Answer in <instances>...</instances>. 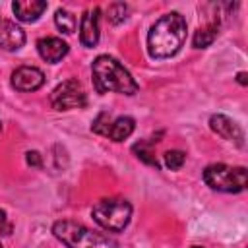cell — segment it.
Masks as SVG:
<instances>
[{"mask_svg":"<svg viewBox=\"0 0 248 248\" xmlns=\"http://www.w3.org/2000/svg\"><path fill=\"white\" fill-rule=\"evenodd\" d=\"M203 180L211 190L225 192V194H238L246 190L248 172H246V167H231L225 163H215L205 167Z\"/></svg>","mask_w":248,"mask_h":248,"instance_id":"5","label":"cell"},{"mask_svg":"<svg viewBox=\"0 0 248 248\" xmlns=\"http://www.w3.org/2000/svg\"><path fill=\"white\" fill-rule=\"evenodd\" d=\"M91 215L97 221V225H101L105 231L120 232L130 223L132 205L124 198H105L93 205Z\"/></svg>","mask_w":248,"mask_h":248,"instance_id":"4","label":"cell"},{"mask_svg":"<svg viewBox=\"0 0 248 248\" xmlns=\"http://www.w3.org/2000/svg\"><path fill=\"white\" fill-rule=\"evenodd\" d=\"M25 161H27V165L37 167V169L43 165V157H41L39 151H27V153H25Z\"/></svg>","mask_w":248,"mask_h":248,"instance_id":"19","label":"cell"},{"mask_svg":"<svg viewBox=\"0 0 248 248\" xmlns=\"http://www.w3.org/2000/svg\"><path fill=\"white\" fill-rule=\"evenodd\" d=\"M37 50L45 62L56 64L68 54L70 48H68V43H64L58 37H43L37 41Z\"/></svg>","mask_w":248,"mask_h":248,"instance_id":"12","label":"cell"},{"mask_svg":"<svg viewBox=\"0 0 248 248\" xmlns=\"http://www.w3.org/2000/svg\"><path fill=\"white\" fill-rule=\"evenodd\" d=\"M209 128H211L215 134H219L221 138L232 141L234 145L244 147V132H242V128H240L232 118H229V116H225V114H213V116L209 118Z\"/></svg>","mask_w":248,"mask_h":248,"instance_id":"8","label":"cell"},{"mask_svg":"<svg viewBox=\"0 0 248 248\" xmlns=\"http://www.w3.org/2000/svg\"><path fill=\"white\" fill-rule=\"evenodd\" d=\"M126 17H128V6H126L124 2H114V4L108 6V10H107V19H108L112 25H118V23L126 21Z\"/></svg>","mask_w":248,"mask_h":248,"instance_id":"17","label":"cell"},{"mask_svg":"<svg viewBox=\"0 0 248 248\" xmlns=\"http://www.w3.org/2000/svg\"><path fill=\"white\" fill-rule=\"evenodd\" d=\"M0 128H2V124H0Z\"/></svg>","mask_w":248,"mask_h":248,"instance_id":"24","label":"cell"},{"mask_svg":"<svg viewBox=\"0 0 248 248\" xmlns=\"http://www.w3.org/2000/svg\"><path fill=\"white\" fill-rule=\"evenodd\" d=\"M0 248H2V242H0Z\"/></svg>","mask_w":248,"mask_h":248,"instance_id":"23","label":"cell"},{"mask_svg":"<svg viewBox=\"0 0 248 248\" xmlns=\"http://www.w3.org/2000/svg\"><path fill=\"white\" fill-rule=\"evenodd\" d=\"M163 159H165V165H167L170 170H178V169L184 165V161H186V153L180 151V149H170V151H167V153L163 155Z\"/></svg>","mask_w":248,"mask_h":248,"instance_id":"18","label":"cell"},{"mask_svg":"<svg viewBox=\"0 0 248 248\" xmlns=\"http://www.w3.org/2000/svg\"><path fill=\"white\" fill-rule=\"evenodd\" d=\"M12 232V225L6 219V211L0 209V234H10Z\"/></svg>","mask_w":248,"mask_h":248,"instance_id":"20","label":"cell"},{"mask_svg":"<svg viewBox=\"0 0 248 248\" xmlns=\"http://www.w3.org/2000/svg\"><path fill=\"white\" fill-rule=\"evenodd\" d=\"M91 76L93 85L97 93H122V95H134L138 91V83L132 78V74L112 56L101 54L91 64Z\"/></svg>","mask_w":248,"mask_h":248,"instance_id":"2","label":"cell"},{"mask_svg":"<svg viewBox=\"0 0 248 248\" xmlns=\"http://www.w3.org/2000/svg\"><path fill=\"white\" fill-rule=\"evenodd\" d=\"M186 19L178 12L161 16L147 33V50L151 58L174 56L186 41Z\"/></svg>","mask_w":248,"mask_h":248,"instance_id":"1","label":"cell"},{"mask_svg":"<svg viewBox=\"0 0 248 248\" xmlns=\"http://www.w3.org/2000/svg\"><path fill=\"white\" fill-rule=\"evenodd\" d=\"M134 128H136V122L132 116H116L114 120H110L108 112H101L91 124V130L95 134L107 136L112 141H124L134 132Z\"/></svg>","mask_w":248,"mask_h":248,"instance_id":"7","label":"cell"},{"mask_svg":"<svg viewBox=\"0 0 248 248\" xmlns=\"http://www.w3.org/2000/svg\"><path fill=\"white\" fill-rule=\"evenodd\" d=\"M25 45V33L19 25L10 19H0V48L2 50H19Z\"/></svg>","mask_w":248,"mask_h":248,"instance_id":"11","label":"cell"},{"mask_svg":"<svg viewBox=\"0 0 248 248\" xmlns=\"http://www.w3.org/2000/svg\"><path fill=\"white\" fill-rule=\"evenodd\" d=\"M99 8H89L81 16V25H79V41L83 46L91 48L99 43Z\"/></svg>","mask_w":248,"mask_h":248,"instance_id":"10","label":"cell"},{"mask_svg":"<svg viewBox=\"0 0 248 248\" xmlns=\"http://www.w3.org/2000/svg\"><path fill=\"white\" fill-rule=\"evenodd\" d=\"M192 248H202V246H192Z\"/></svg>","mask_w":248,"mask_h":248,"instance_id":"22","label":"cell"},{"mask_svg":"<svg viewBox=\"0 0 248 248\" xmlns=\"http://www.w3.org/2000/svg\"><path fill=\"white\" fill-rule=\"evenodd\" d=\"M54 23H56V27H58L62 33H66V35H70V33L76 31V16H74L72 12H68V10H64V8H58V10H56V14H54Z\"/></svg>","mask_w":248,"mask_h":248,"instance_id":"16","label":"cell"},{"mask_svg":"<svg viewBox=\"0 0 248 248\" xmlns=\"http://www.w3.org/2000/svg\"><path fill=\"white\" fill-rule=\"evenodd\" d=\"M12 10L16 14V17L23 23H33L37 21L43 12L46 10V2L45 0H16L12 4Z\"/></svg>","mask_w":248,"mask_h":248,"instance_id":"13","label":"cell"},{"mask_svg":"<svg viewBox=\"0 0 248 248\" xmlns=\"http://www.w3.org/2000/svg\"><path fill=\"white\" fill-rule=\"evenodd\" d=\"M236 78H238V83H240V85H246V83H248V79H246V72H238Z\"/></svg>","mask_w":248,"mask_h":248,"instance_id":"21","label":"cell"},{"mask_svg":"<svg viewBox=\"0 0 248 248\" xmlns=\"http://www.w3.org/2000/svg\"><path fill=\"white\" fill-rule=\"evenodd\" d=\"M50 105L56 110H70V108H81L87 105V95L83 85L78 79H66L60 85L54 87L50 93Z\"/></svg>","mask_w":248,"mask_h":248,"instance_id":"6","label":"cell"},{"mask_svg":"<svg viewBox=\"0 0 248 248\" xmlns=\"http://www.w3.org/2000/svg\"><path fill=\"white\" fill-rule=\"evenodd\" d=\"M45 83V74L35 66H19L12 74V85L17 91H37Z\"/></svg>","mask_w":248,"mask_h":248,"instance_id":"9","label":"cell"},{"mask_svg":"<svg viewBox=\"0 0 248 248\" xmlns=\"http://www.w3.org/2000/svg\"><path fill=\"white\" fill-rule=\"evenodd\" d=\"M153 141H157V140H151V141H138V143H134L132 151L136 153V157H138L140 161H143V163H147V165L159 169V163H157V159H155V155H153V149H151Z\"/></svg>","mask_w":248,"mask_h":248,"instance_id":"15","label":"cell"},{"mask_svg":"<svg viewBox=\"0 0 248 248\" xmlns=\"http://www.w3.org/2000/svg\"><path fill=\"white\" fill-rule=\"evenodd\" d=\"M217 33H219V25H217V23L203 25V27H200V29L194 33L192 45H194L196 48H205V46H209V45L215 41Z\"/></svg>","mask_w":248,"mask_h":248,"instance_id":"14","label":"cell"},{"mask_svg":"<svg viewBox=\"0 0 248 248\" xmlns=\"http://www.w3.org/2000/svg\"><path fill=\"white\" fill-rule=\"evenodd\" d=\"M52 234L68 248H118V242L81 223L64 219L52 225Z\"/></svg>","mask_w":248,"mask_h":248,"instance_id":"3","label":"cell"}]
</instances>
